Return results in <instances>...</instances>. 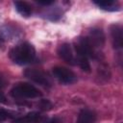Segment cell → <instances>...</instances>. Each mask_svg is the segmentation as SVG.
<instances>
[{
    "label": "cell",
    "mask_w": 123,
    "mask_h": 123,
    "mask_svg": "<svg viewBox=\"0 0 123 123\" xmlns=\"http://www.w3.org/2000/svg\"><path fill=\"white\" fill-rule=\"evenodd\" d=\"M10 59L17 64H27L35 61L36 49L29 42H22L12 47L9 53Z\"/></svg>",
    "instance_id": "obj_1"
},
{
    "label": "cell",
    "mask_w": 123,
    "mask_h": 123,
    "mask_svg": "<svg viewBox=\"0 0 123 123\" xmlns=\"http://www.w3.org/2000/svg\"><path fill=\"white\" fill-rule=\"evenodd\" d=\"M13 98H37L41 96V92L33 85L28 83H20L15 85L10 91Z\"/></svg>",
    "instance_id": "obj_2"
},
{
    "label": "cell",
    "mask_w": 123,
    "mask_h": 123,
    "mask_svg": "<svg viewBox=\"0 0 123 123\" xmlns=\"http://www.w3.org/2000/svg\"><path fill=\"white\" fill-rule=\"evenodd\" d=\"M53 75L56 79L59 80L60 83L70 85L77 81V76L73 71L64 67V66H56L53 68Z\"/></svg>",
    "instance_id": "obj_3"
},
{
    "label": "cell",
    "mask_w": 123,
    "mask_h": 123,
    "mask_svg": "<svg viewBox=\"0 0 123 123\" xmlns=\"http://www.w3.org/2000/svg\"><path fill=\"white\" fill-rule=\"evenodd\" d=\"M75 51L77 55H84L87 58H93L94 57V49L90 41L86 37H78L77 41L74 44Z\"/></svg>",
    "instance_id": "obj_4"
},
{
    "label": "cell",
    "mask_w": 123,
    "mask_h": 123,
    "mask_svg": "<svg viewBox=\"0 0 123 123\" xmlns=\"http://www.w3.org/2000/svg\"><path fill=\"white\" fill-rule=\"evenodd\" d=\"M24 76L26 78H28L29 80L40 85V86H51V82L48 78V76L38 70V69H32V68H28L24 71Z\"/></svg>",
    "instance_id": "obj_5"
},
{
    "label": "cell",
    "mask_w": 123,
    "mask_h": 123,
    "mask_svg": "<svg viewBox=\"0 0 123 123\" xmlns=\"http://www.w3.org/2000/svg\"><path fill=\"white\" fill-rule=\"evenodd\" d=\"M58 55L59 57L63 60L65 62H67L70 65H74L75 64V58L71 49V46L69 43H62V45L59 46L58 48Z\"/></svg>",
    "instance_id": "obj_6"
},
{
    "label": "cell",
    "mask_w": 123,
    "mask_h": 123,
    "mask_svg": "<svg viewBox=\"0 0 123 123\" xmlns=\"http://www.w3.org/2000/svg\"><path fill=\"white\" fill-rule=\"evenodd\" d=\"M111 36L113 48L120 49L123 45V33L122 27L119 24H113L111 27Z\"/></svg>",
    "instance_id": "obj_7"
},
{
    "label": "cell",
    "mask_w": 123,
    "mask_h": 123,
    "mask_svg": "<svg viewBox=\"0 0 123 123\" xmlns=\"http://www.w3.org/2000/svg\"><path fill=\"white\" fill-rule=\"evenodd\" d=\"M87 38L93 47H102L105 43L104 32L99 28L91 29L89 31V36L87 37Z\"/></svg>",
    "instance_id": "obj_8"
},
{
    "label": "cell",
    "mask_w": 123,
    "mask_h": 123,
    "mask_svg": "<svg viewBox=\"0 0 123 123\" xmlns=\"http://www.w3.org/2000/svg\"><path fill=\"white\" fill-rule=\"evenodd\" d=\"M40 119V113L38 111H30L23 116L13 119L12 123H35Z\"/></svg>",
    "instance_id": "obj_9"
},
{
    "label": "cell",
    "mask_w": 123,
    "mask_h": 123,
    "mask_svg": "<svg viewBox=\"0 0 123 123\" xmlns=\"http://www.w3.org/2000/svg\"><path fill=\"white\" fill-rule=\"evenodd\" d=\"M96 119L95 113L89 110H82L78 115L77 123H94Z\"/></svg>",
    "instance_id": "obj_10"
},
{
    "label": "cell",
    "mask_w": 123,
    "mask_h": 123,
    "mask_svg": "<svg viewBox=\"0 0 123 123\" xmlns=\"http://www.w3.org/2000/svg\"><path fill=\"white\" fill-rule=\"evenodd\" d=\"M13 5L15 7V10L22 15L25 17H28L32 14V8L31 6L23 1H14Z\"/></svg>",
    "instance_id": "obj_11"
},
{
    "label": "cell",
    "mask_w": 123,
    "mask_h": 123,
    "mask_svg": "<svg viewBox=\"0 0 123 123\" xmlns=\"http://www.w3.org/2000/svg\"><path fill=\"white\" fill-rule=\"evenodd\" d=\"M94 4H96L98 7H100L103 10L106 11H118L119 8L117 6V3L112 0H94Z\"/></svg>",
    "instance_id": "obj_12"
},
{
    "label": "cell",
    "mask_w": 123,
    "mask_h": 123,
    "mask_svg": "<svg viewBox=\"0 0 123 123\" xmlns=\"http://www.w3.org/2000/svg\"><path fill=\"white\" fill-rule=\"evenodd\" d=\"M77 62L79 63L80 67L84 71H86V72L90 71V64H89L87 57H86L84 55H77Z\"/></svg>",
    "instance_id": "obj_13"
},
{
    "label": "cell",
    "mask_w": 123,
    "mask_h": 123,
    "mask_svg": "<svg viewBox=\"0 0 123 123\" xmlns=\"http://www.w3.org/2000/svg\"><path fill=\"white\" fill-rule=\"evenodd\" d=\"M14 116V113L11 111H7L5 109H0V122L1 121H4L6 119H9V118H12Z\"/></svg>",
    "instance_id": "obj_14"
},
{
    "label": "cell",
    "mask_w": 123,
    "mask_h": 123,
    "mask_svg": "<svg viewBox=\"0 0 123 123\" xmlns=\"http://www.w3.org/2000/svg\"><path fill=\"white\" fill-rule=\"evenodd\" d=\"M38 107L41 109V110H43V111H48V110H50L51 108H52V103L49 101V100H47V99H41L39 102H38Z\"/></svg>",
    "instance_id": "obj_15"
},
{
    "label": "cell",
    "mask_w": 123,
    "mask_h": 123,
    "mask_svg": "<svg viewBox=\"0 0 123 123\" xmlns=\"http://www.w3.org/2000/svg\"><path fill=\"white\" fill-rule=\"evenodd\" d=\"M37 4L39 5H42V6H49V5H52L54 3V1H48V0H38L37 1Z\"/></svg>",
    "instance_id": "obj_16"
},
{
    "label": "cell",
    "mask_w": 123,
    "mask_h": 123,
    "mask_svg": "<svg viewBox=\"0 0 123 123\" xmlns=\"http://www.w3.org/2000/svg\"><path fill=\"white\" fill-rule=\"evenodd\" d=\"M6 84H7V82H6V79L4 78V76L0 73V88H3V87H5V86H6Z\"/></svg>",
    "instance_id": "obj_17"
},
{
    "label": "cell",
    "mask_w": 123,
    "mask_h": 123,
    "mask_svg": "<svg viewBox=\"0 0 123 123\" xmlns=\"http://www.w3.org/2000/svg\"><path fill=\"white\" fill-rule=\"evenodd\" d=\"M6 102V97H5V95L2 93V92H0V103H5Z\"/></svg>",
    "instance_id": "obj_18"
},
{
    "label": "cell",
    "mask_w": 123,
    "mask_h": 123,
    "mask_svg": "<svg viewBox=\"0 0 123 123\" xmlns=\"http://www.w3.org/2000/svg\"><path fill=\"white\" fill-rule=\"evenodd\" d=\"M45 123H59V120L57 118H52V119H50L49 121H47Z\"/></svg>",
    "instance_id": "obj_19"
},
{
    "label": "cell",
    "mask_w": 123,
    "mask_h": 123,
    "mask_svg": "<svg viewBox=\"0 0 123 123\" xmlns=\"http://www.w3.org/2000/svg\"><path fill=\"white\" fill-rule=\"evenodd\" d=\"M3 42H4V38H2V37H0V45L3 44Z\"/></svg>",
    "instance_id": "obj_20"
}]
</instances>
